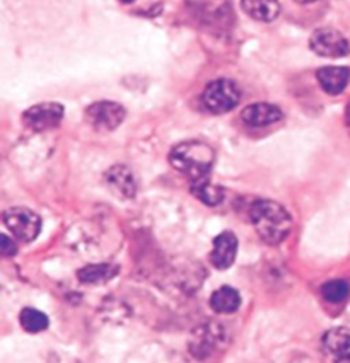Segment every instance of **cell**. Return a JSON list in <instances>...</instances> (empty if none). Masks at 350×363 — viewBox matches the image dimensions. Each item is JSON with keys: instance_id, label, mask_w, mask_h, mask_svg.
<instances>
[{"instance_id": "cell-13", "label": "cell", "mask_w": 350, "mask_h": 363, "mask_svg": "<svg viewBox=\"0 0 350 363\" xmlns=\"http://www.w3.org/2000/svg\"><path fill=\"white\" fill-rule=\"evenodd\" d=\"M319 86L327 94L337 96L345 91L350 80V69L347 67H323L316 74Z\"/></svg>"}, {"instance_id": "cell-2", "label": "cell", "mask_w": 350, "mask_h": 363, "mask_svg": "<svg viewBox=\"0 0 350 363\" xmlns=\"http://www.w3.org/2000/svg\"><path fill=\"white\" fill-rule=\"evenodd\" d=\"M214 160L216 152L212 147L198 140L178 143L170 154L171 166L192 181L209 176Z\"/></svg>"}, {"instance_id": "cell-1", "label": "cell", "mask_w": 350, "mask_h": 363, "mask_svg": "<svg viewBox=\"0 0 350 363\" xmlns=\"http://www.w3.org/2000/svg\"><path fill=\"white\" fill-rule=\"evenodd\" d=\"M250 217L258 235L267 244H280L292 230V218L277 201H255L250 210Z\"/></svg>"}, {"instance_id": "cell-10", "label": "cell", "mask_w": 350, "mask_h": 363, "mask_svg": "<svg viewBox=\"0 0 350 363\" xmlns=\"http://www.w3.org/2000/svg\"><path fill=\"white\" fill-rule=\"evenodd\" d=\"M106 183L113 189V193L121 198V200H130L137 193V181H135L133 172L126 166H113L106 172Z\"/></svg>"}, {"instance_id": "cell-21", "label": "cell", "mask_w": 350, "mask_h": 363, "mask_svg": "<svg viewBox=\"0 0 350 363\" xmlns=\"http://www.w3.org/2000/svg\"><path fill=\"white\" fill-rule=\"evenodd\" d=\"M0 242H2V255L4 256H14L16 255L14 240H11L7 235H2V238H0Z\"/></svg>"}, {"instance_id": "cell-22", "label": "cell", "mask_w": 350, "mask_h": 363, "mask_svg": "<svg viewBox=\"0 0 350 363\" xmlns=\"http://www.w3.org/2000/svg\"><path fill=\"white\" fill-rule=\"evenodd\" d=\"M294 2H297V4H313V2H316V0H294Z\"/></svg>"}, {"instance_id": "cell-7", "label": "cell", "mask_w": 350, "mask_h": 363, "mask_svg": "<svg viewBox=\"0 0 350 363\" xmlns=\"http://www.w3.org/2000/svg\"><path fill=\"white\" fill-rule=\"evenodd\" d=\"M63 118V106L58 103H41L31 106L23 115V121L33 132H46L52 130Z\"/></svg>"}, {"instance_id": "cell-15", "label": "cell", "mask_w": 350, "mask_h": 363, "mask_svg": "<svg viewBox=\"0 0 350 363\" xmlns=\"http://www.w3.org/2000/svg\"><path fill=\"white\" fill-rule=\"evenodd\" d=\"M192 193L202 201V203L209 206H216L219 203H222V200H224V189L217 186V184H214L212 181L209 179V176L200 177V179H193Z\"/></svg>"}, {"instance_id": "cell-18", "label": "cell", "mask_w": 350, "mask_h": 363, "mask_svg": "<svg viewBox=\"0 0 350 363\" xmlns=\"http://www.w3.org/2000/svg\"><path fill=\"white\" fill-rule=\"evenodd\" d=\"M21 326L28 333H41L48 328V318L41 311L33 309V307H26L23 309L19 315Z\"/></svg>"}, {"instance_id": "cell-8", "label": "cell", "mask_w": 350, "mask_h": 363, "mask_svg": "<svg viewBox=\"0 0 350 363\" xmlns=\"http://www.w3.org/2000/svg\"><path fill=\"white\" fill-rule=\"evenodd\" d=\"M322 348L332 363H350V329L333 328L324 333Z\"/></svg>"}, {"instance_id": "cell-4", "label": "cell", "mask_w": 350, "mask_h": 363, "mask_svg": "<svg viewBox=\"0 0 350 363\" xmlns=\"http://www.w3.org/2000/svg\"><path fill=\"white\" fill-rule=\"evenodd\" d=\"M4 223L7 225L12 234L21 240H33L38 238L41 230V218L40 215L29 208L16 206L4 212Z\"/></svg>"}, {"instance_id": "cell-9", "label": "cell", "mask_w": 350, "mask_h": 363, "mask_svg": "<svg viewBox=\"0 0 350 363\" xmlns=\"http://www.w3.org/2000/svg\"><path fill=\"white\" fill-rule=\"evenodd\" d=\"M222 340H224L222 329L214 326V324H207V326L198 328L193 333L192 341H190V352L195 354L197 358H207L222 345Z\"/></svg>"}, {"instance_id": "cell-19", "label": "cell", "mask_w": 350, "mask_h": 363, "mask_svg": "<svg viewBox=\"0 0 350 363\" xmlns=\"http://www.w3.org/2000/svg\"><path fill=\"white\" fill-rule=\"evenodd\" d=\"M322 295L324 301L332 303H340L350 295V285L347 280H330L322 286Z\"/></svg>"}, {"instance_id": "cell-5", "label": "cell", "mask_w": 350, "mask_h": 363, "mask_svg": "<svg viewBox=\"0 0 350 363\" xmlns=\"http://www.w3.org/2000/svg\"><path fill=\"white\" fill-rule=\"evenodd\" d=\"M311 50L319 57L340 58L347 57L350 53V45L347 38L333 28L316 29L310 40Z\"/></svg>"}, {"instance_id": "cell-17", "label": "cell", "mask_w": 350, "mask_h": 363, "mask_svg": "<svg viewBox=\"0 0 350 363\" xmlns=\"http://www.w3.org/2000/svg\"><path fill=\"white\" fill-rule=\"evenodd\" d=\"M118 273V266L109 263L89 264L79 272V280L87 285H101L106 284L108 280L115 278Z\"/></svg>"}, {"instance_id": "cell-20", "label": "cell", "mask_w": 350, "mask_h": 363, "mask_svg": "<svg viewBox=\"0 0 350 363\" xmlns=\"http://www.w3.org/2000/svg\"><path fill=\"white\" fill-rule=\"evenodd\" d=\"M133 363H181L180 357L173 354L164 348H147L144 353H135Z\"/></svg>"}, {"instance_id": "cell-16", "label": "cell", "mask_w": 350, "mask_h": 363, "mask_svg": "<svg viewBox=\"0 0 350 363\" xmlns=\"http://www.w3.org/2000/svg\"><path fill=\"white\" fill-rule=\"evenodd\" d=\"M241 306V297H239L238 290L231 289V286H222L216 290L210 297V307L219 314H233Z\"/></svg>"}, {"instance_id": "cell-12", "label": "cell", "mask_w": 350, "mask_h": 363, "mask_svg": "<svg viewBox=\"0 0 350 363\" xmlns=\"http://www.w3.org/2000/svg\"><path fill=\"white\" fill-rule=\"evenodd\" d=\"M243 121L253 128H261V126H268L277 123L282 120V111L277 106L268 103H256L250 104L248 108L243 109L241 113Z\"/></svg>"}, {"instance_id": "cell-11", "label": "cell", "mask_w": 350, "mask_h": 363, "mask_svg": "<svg viewBox=\"0 0 350 363\" xmlns=\"http://www.w3.org/2000/svg\"><path fill=\"white\" fill-rule=\"evenodd\" d=\"M236 255H238V239L233 232H222L214 239L212 255L210 261L219 269H227L234 263Z\"/></svg>"}, {"instance_id": "cell-3", "label": "cell", "mask_w": 350, "mask_h": 363, "mask_svg": "<svg viewBox=\"0 0 350 363\" xmlns=\"http://www.w3.org/2000/svg\"><path fill=\"white\" fill-rule=\"evenodd\" d=\"M241 99V91L236 86V82L229 79H217L207 84L202 92V103L210 113L222 115L238 106Z\"/></svg>"}, {"instance_id": "cell-24", "label": "cell", "mask_w": 350, "mask_h": 363, "mask_svg": "<svg viewBox=\"0 0 350 363\" xmlns=\"http://www.w3.org/2000/svg\"><path fill=\"white\" fill-rule=\"evenodd\" d=\"M347 115H349V120H350V104H349V108H347Z\"/></svg>"}, {"instance_id": "cell-6", "label": "cell", "mask_w": 350, "mask_h": 363, "mask_svg": "<svg viewBox=\"0 0 350 363\" xmlns=\"http://www.w3.org/2000/svg\"><path fill=\"white\" fill-rule=\"evenodd\" d=\"M125 115V108L113 101H98L86 109V118L92 128L103 130V132H111L118 128L124 123Z\"/></svg>"}, {"instance_id": "cell-23", "label": "cell", "mask_w": 350, "mask_h": 363, "mask_svg": "<svg viewBox=\"0 0 350 363\" xmlns=\"http://www.w3.org/2000/svg\"><path fill=\"white\" fill-rule=\"evenodd\" d=\"M121 2H125V4H130V2H133V0H121Z\"/></svg>"}, {"instance_id": "cell-14", "label": "cell", "mask_w": 350, "mask_h": 363, "mask_svg": "<svg viewBox=\"0 0 350 363\" xmlns=\"http://www.w3.org/2000/svg\"><path fill=\"white\" fill-rule=\"evenodd\" d=\"M241 7L250 18L261 21V23H270V21L277 19L278 12H280L278 0H241Z\"/></svg>"}]
</instances>
